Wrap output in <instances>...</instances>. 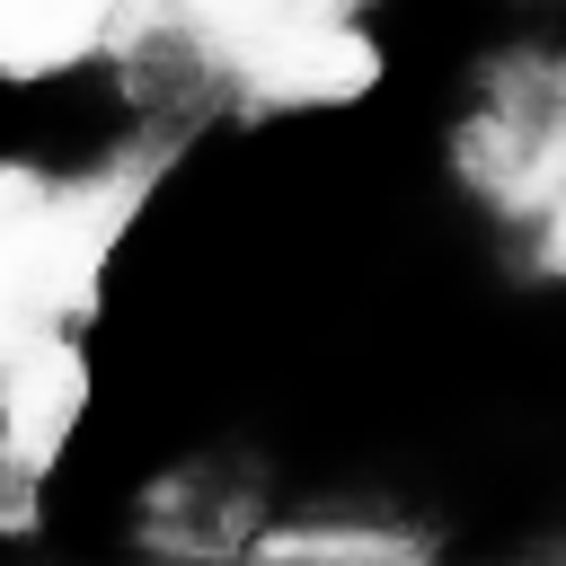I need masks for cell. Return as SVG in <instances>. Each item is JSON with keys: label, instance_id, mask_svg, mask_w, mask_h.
I'll list each match as a JSON object with an SVG mask.
<instances>
[{"label": "cell", "instance_id": "cell-6", "mask_svg": "<svg viewBox=\"0 0 566 566\" xmlns=\"http://www.w3.org/2000/svg\"><path fill=\"white\" fill-rule=\"evenodd\" d=\"M539 265L566 274V186H548V203H539Z\"/></svg>", "mask_w": 566, "mask_h": 566}, {"label": "cell", "instance_id": "cell-3", "mask_svg": "<svg viewBox=\"0 0 566 566\" xmlns=\"http://www.w3.org/2000/svg\"><path fill=\"white\" fill-rule=\"evenodd\" d=\"M371 71H380V53L354 18H310L274 44H256L248 62H230V80L256 106H336V97H363Z\"/></svg>", "mask_w": 566, "mask_h": 566}, {"label": "cell", "instance_id": "cell-5", "mask_svg": "<svg viewBox=\"0 0 566 566\" xmlns=\"http://www.w3.org/2000/svg\"><path fill=\"white\" fill-rule=\"evenodd\" d=\"M159 18H177L230 71V62H248L256 44H274V35H292L310 18H354V0H159Z\"/></svg>", "mask_w": 566, "mask_h": 566}, {"label": "cell", "instance_id": "cell-1", "mask_svg": "<svg viewBox=\"0 0 566 566\" xmlns=\"http://www.w3.org/2000/svg\"><path fill=\"white\" fill-rule=\"evenodd\" d=\"M124 212H133V177L53 186L35 168H0V380L27 345L71 327Z\"/></svg>", "mask_w": 566, "mask_h": 566}, {"label": "cell", "instance_id": "cell-4", "mask_svg": "<svg viewBox=\"0 0 566 566\" xmlns=\"http://www.w3.org/2000/svg\"><path fill=\"white\" fill-rule=\"evenodd\" d=\"M159 0H0V80H53L106 53Z\"/></svg>", "mask_w": 566, "mask_h": 566}, {"label": "cell", "instance_id": "cell-2", "mask_svg": "<svg viewBox=\"0 0 566 566\" xmlns=\"http://www.w3.org/2000/svg\"><path fill=\"white\" fill-rule=\"evenodd\" d=\"M80 398H88V363L71 345V327H53L44 345H27L0 380V469L9 478H44L80 424Z\"/></svg>", "mask_w": 566, "mask_h": 566}]
</instances>
